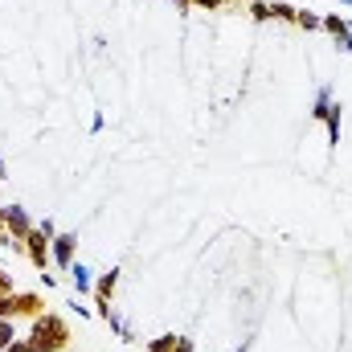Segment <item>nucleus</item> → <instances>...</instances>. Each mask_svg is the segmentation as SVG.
Here are the masks:
<instances>
[{
    "label": "nucleus",
    "mask_w": 352,
    "mask_h": 352,
    "mask_svg": "<svg viewBox=\"0 0 352 352\" xmlns=\"http://www.w3.org/2000/svg\"><path fill=\"white\" fill-rule=\"evenodd\" d=\"M242 352H246V349H242Z\"/></svg>",
    "instance_id": "6ab92c4d"
},
{
    "label": "nucleus",
    "mask_w": 352,
    "mask_h": 352,
    "mask_svg": "<svg viewBox=\"0 0 352 352\" xmlns=\"http://www.w3.org/2000/svg\"><path fill=\"white\" fill-rule=\"evenodd\" d=\"M8 242V230H4V217H0V246Z\"/></svg>",
    "instance_id": "f3484780"
},
{
    "label": "nucleus",
    "mask_w": 352,
    "mask_h": 352,
    "mask_svg": "<svg viewBox=\"0 0 352 352\" xmlns=\"http://www.w3.org/2000/svg\"><path fill=\"white\" fill-rule=\"evenodd\" d=\"M176 8H192V0H176Z\"/></svg>",
    "instance_id": "a211bd4d"
},
{
    "label": "nucleus",
    "mask_w": 352,
    "mask_h": 352,
    "mask_svg": "<svg viewBox=\"0 0 352 352\" xmlns=\"http://www.w3.org/2000/svg\"><path fill=\"white\" fill-rule=\"evenodd\" d=\"M340 50H352V25H349V37L340 41Z\"/></svg>",
    "instance_id": "dca6fc26"
},
{
    "label": "nucleus",
    "mask_w": 352,
    "mask_h": 352,
    "mask_svg": "<svg viewBox=\"0 0 352 352\" xmlns=\"http://www.w3.org/2000/svg\"><path fill=\"white\" fill-rule=\"evenodd\" d=\"M29 340H33L37 352H62L66 344H70V324H66L62 316H54V311H41V316L33 320Z\"/></svg>",
    "instance_id": "f257e3e1"
},
{
    "label": "nucleus",
    "mask_w": 352,
    "mask_h": 352,
    "mask_svg": "<svg viewBox=\"0 0 352 352\" xmlns=\"http://www.w3.org/2000/svg\"><path fill=\"white\" fill-rule=\"evenodd\" d=\"M311 115L324 119V123H328V140L340 144V107H336V98H332V90L328 87L316 94V111H311Z\"/></svg>",
    "instance_id": "f03ea898"
},
{
    "label": "nucleus",
    "mask_w": 352,
    "mask_h": 352,
    "mask_svg": "<svg viewBox=\"0 0 352 352\" xmlns=\"http://www.w3.org/2000/svg\"><path fill=\"white\" fill-rule=\"evenodd\" d=\"M148 352H192V340H184V336H156L152 344H148Z\"/></svg>",
    "instance_id": "423d86ee"
},
{
    "label": "nucleus",
    "mask_w": 352,
    "mask_h": 352,
    "mask_svg": "<svg viewBox=\"0 0 352 352\" xmlns=\"http://www.w3.org/2000/svg\"><path fill=\"white\" fill-rule=\"evenodd\" d=\"M50 242H54V234H45L41 226H33V234L25 238V254H29V263L37 266L41 274H45V266L54 263V258H50Z\"/></svg>",
    "instance_id": "7ed1b4c3"
},
{
    "label": "nucleus",
    "mask_w": 352,
    "mask_h": 352,
    "mask_svg": "<svg viewBox=\"0 0 352 352\" xmlns=\"http://www.w3.org/2000/svg\"><path fill=\"white\" fill-rule=\"evenodd\" d=\"M115 287H119V270L98 274V283H94V299H111V295H115Z\"/></svg>",
    "instance_id": "6e6552de"
},
{
    "label": "nucleus",
    "mask_w": 352,
    "mask_h": 352,
    "mask_svg": "<svg viewBox=\"0 0 352 352\" xmlns=\"http://www.w3.org/2000/svg\"><path fill=\"white\" fill-rule=\"evenodd\" d=\"M295 25H299V29H320V16L307 12V8H299V12H295Z\"/></svg>",
    "instance_id": "f8f14e48"
},
{
    "label": "nucleus",
    "mask_w": 352,
    "mask_h": 352,
    "mask_svg": "<svg viewBox=\"0 0 352 352\" xmlns=\"http://www.w3.org/2000/svg\"><path fill=\"white\" fill-rule=\"evenodd\" d=\"M0 217H4V230H8V238L25 242V238L33 234V221H29V213H25L21 205H4V209H0Z\"/></svg>",
    "instance_id": "20e7f679"
},
{
    "label": "nucleus",
    "mask_w": 352,
    "mask_h": 352,
    "mask_svg": "<svg viewBox=\"0 0 352 352\" xmlns=\"http://www.w3.org/2000/svg\"><path fill=\"white\" fill-rule=\"evenodd\" d=\"M74 250H78V238H74V234H54V242H50V258H54V266L70 270V266H74Z\"/></svg>",
    "instance_id": "39448f33"
},
{
    "label": "nucleus",
    "mask_w": 352,
    "mask_h": 352,
    "mask_svg": "<svg viewBox=\"0 0 352 352\" xmlns=\"http://www.w3.org/2000/svg\"><path fill=\"white\" fill-rule=\"evenodd\" d=\"M250 16L254 21H270V4L266 0H250Z\"/></svg>",
    "instance_id": "ddd939ff"
},
{
    "label": "nucleus",
    "mask_w": 352,
    "mask_h": 352,
    "mask_svg": "<svg viewBox=\"0 0 352 352\" xmlns=\"http://www.w3.org/2000/svg\"><path fill=\"white\" fill-rule=\"evenodd\" d=\"M4 352H37V349H33V340H29V336H25V340L16 336V340H12V344H8Z\"/></svg>",
    "instance_id": "4468645a"
},
{
    "label": "nucleus",
    "mask_w": 352,
    "mask_h": 352,
    "mask_svg": "<svg viewBox=\"0 0 352 352\" xmlns=\"http://www.w3.org/2000/svg\"><path fill=\"white\" fill-rule=\"evenodd\" d=\"M349 25H352V21H344L340 12H328V16H320V29H328L336 41H344V37H349Z\"/></svg>",
    "instance_id": "0eeeda50"
},
{
    "label": "nucleus",
    "mask_w": 352,
    "mask_h": 352,
    "mask_svg": "<svg viewBox=\"0 0 352 352\" xmlns=\"http://www.w3.org/2000/svg\"><path fill=\"white\" fill-rule=\"evenodd\" d=\"M12 340H16V324H12V320H0V352L8 349Z\"/></svg>",
    "instance_id": "9b49d317"
},
{
    "label": "nucleus",
    "mask_w": 352,
    "mask_h": 352,
    "mask_svg": "<svg viewBox=\"0 0 352 352\" xmlns=\"http://www.w3.org/2000/svg\"><path fill=\"white\" fill-rule=\"evenodd\" d=\"M295 12H299V8L287 4V0H274V4H270V16H274V21H291V25H295Z\"/></svg>",
    "instance_id": "1a4fd4ad"
},
{
    "label": "nucleus",
    "mask_w": 352,
    "mask_h": 352,
    "mask_svg": "<svg viewBox=\"0 0 352 352\" xmlns=\"http://www.w3.org/2000/svg\"><path fill=\"white\" fill-rule=\"evenodd\" d=\"M12 291H16V283H12V274H4V270H0V295H12Z\"/></svg>",
    "instance_id": "2eb2a0df"
},
{
    "label": "nucleus",
    "mask_w": 352,
    "mask_h": 352,
    "mask_svg": "<svg viewBox=\"0 0 352 352\" xmlns=\"http://www.w3.org/2000/svg\"><path fill=\"white\" fill-rule=\"evenodd\" d=\"M70 274H74V287H78V291H94V278H90V270L82 263L70 266Z\"/></svg>",
    "instance_id": "9d476101"
}]
</instances>
